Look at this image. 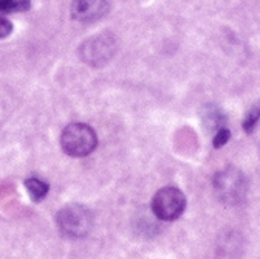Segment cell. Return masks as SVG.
I'll return each mask as SVG.
<instances>
[{
    "instance_id": "6da1fadb",
    "label": "cell",
    "mask_w": 260,
    "mask_h": 259,
    "mask_svg": "<svg viewBox=\"0 0 260 259\" xmlns=\"http://www.w3.org/2000/svg\"><path fill=\"white\" fill-rule=\"evenodd\" d=\"M212 189L218 202L230 207H237L246 199L248 179L239 168L228 166L214 176Z\"/></svg>"
},
{
    "instance_id": "7a4b0ae2",
    "label": "cell",
    "mask_w": 260,
    "mask_h": 259,
    "mask_svg": "<svg viewBox=\"0 0 260 259\" xmlns=\"http://www.w3.org/2000/svg\"><path fill=\"white\" fill-rule=\"evenodd\" d=\"M59 232L67 238H84L93 226L91 211L79 204H70L59 210L56 216Z\"/></svg>"
},
{
    "instance_id": "3957f363",
    "label": "cell",
    "mask_w": 260,
    "mask_h": 259,
    "mask_svg": "<svg viewBox=\"0 0 260 259\" xmlns=\"http://www.w3.org/2000/svg\"><path fill=\"white\" fill-rule=\"evenodd\" d=\"M96 145V132L88 124L84 123L69 124L60 134L62 151L72 157H85L94 151Z\"/></svg>"
},
{
    "instance_id": "277c9868",
    "label": "cell",
    "mask_w": 260,
    "mask_h": 259,
    "mask_svg": "<svg viewBox=\"0 0 260 259\" xmlns=\"http://www.w3.org/2000/svg\"><path fill=\"white\" fill-rule=\"evenodd\" d=\"M186 210V196L175 186L159 189L152 200V211L159 220H175Z\"/></svg>"
},
{
    "instance_id": "5b68a950",
    "label": "cell",
    "mask_w": 260,
    "mask_h": 259,
    "mask_svg": "<svg viewBox=\"0 0 260 259\" xmlns=\"http://www.w3.org/2000/svg\"><path fill=\"white\" fill-rule=\"evenodd\" d=\"M115 51L113 39L109 36H94L87 41L81 48V56L87 64L91 66H101L106 64Z\"/></svg>"
},
{
    "instance_id": "8992f818",
    "label": "cell",
    "mask_w": 260,
    "mask_h": 259,
    "mask_svg": "<svg viewBox=\"0 0 260 259\" xmlns=\"http://www.w3.org/2000/svg\"><path fill=\"white\" fill-rule=\"evenodd\" d=\"M109 8V0H73L72 17L81 23H90L101 19Z\"/></svg>"
},
{
    "instance_id": "52a82bcc",
    "label": "cell",
    "mask_w": 260,
    "mask_h": 259,
    "mask_svg": "<svg viewBox=\"0 0 260 259\" xmlns=\"http://www.w3.org/2000/svg\"><path fill=\"white\" fill-rule=\"evenodd\" d=\"M202 120H203V124L208 131H218V129L224 127V123H226V117L224 113L215 107L214 104H208L203 110H202Z\"/></svg>"
},
{
    "instance_id": "ba28073f",
    "label": "cell",
    "mask_w": 260,
    "mask_h": 259,
    "mask_svg": "<svg viewBox=\"0 0 260 259\" xmlns=\"http://www.w3.org/2000/svg\"><path fill=\"white\" fill-rule=\"evenodd\" d=\"M25 188H26V191L29 194V197L35 202L42 200L48 194V189H50V186L45 182H42L39 179H35V177L25 180Z\"/></svg>"
},
{
    "instance_id": "9c48e42d",
    "label": "cell",
    "mask_w": 260,
    "mask_h": 259,
    "mask_svg": "<svg viewBox=\"0 0 260 259\" xmlns=\"http://www.w3.org/2000/svg\"><path fill=\"white\" fill-rule=\"evenodd\" d=\"M258 118H260V101H258L257 104H254V106L248 110V113H246V117H245V120H243V129H245V132L251 134V132L254 131V127H255Z\"/></svg>"
},
{
    "instance_id": "30bf717a",
    "label": "cell",
    "mask_w": 260,
    "mask_h": 259,
    "mask_svg": "<svg viewBox=\"0 0 260 259\" xmlns=\"http://www.w3.org/2000/svg\"><path fill=\"white\" fill-rule=\"evenodd\" d=\"M231 137V132L228 131L226 127H221L217 131L215 137H214V148H221L228 143V140H230Z\"/></svg>"
},
{
    "instance_id": "8fae6325",
    "label": "cell",
    "mask_w": 260,
    "mask_h": 259,
    "mask_svg": "<svg viewBox=\"0 0 260 259\" xmlns=\"http://www.w3.org/2000/svg\"><path fill=\"white\" fill-rule=\"evenodd\" d=\"M11 31H13V23L8 19L0 17V39L10 36Z\"/></svg>"
},
{
    "instance_id": "7c38bea8",
    "label": "cell",
    "mask_w": 260,
    "mask_h": 259,
    "mask_svg": "<svg viewBox=\"0 0 260 259\" xmlns=\"http://www.w3.org/2000/svg\"><path fill=\"white\" fill-rule=\"evenodd\" d=\"M29 10V0H14L10 13H22Z\"/></svg>"
},
{
    "instance_id": "4fadbf2b",
    "label": "cell",
    "mask_w": 260,
    "mask_h": 259,
    "mask_svg": "<svg viewBox=\"0 0 260 259\" xmlns=\"http://www.w3.org/2000/svg\"><path fill=\"white\" fill-rule=\"evenodd\" d=\"M14 0H0V13H10Z\"/></svg>"
}]
</instances>
